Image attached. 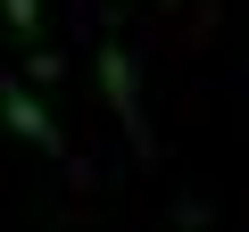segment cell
Wrapping results in <instances>:
<instances>
[{
  "label": "cell",
  "instance_id": "6da1fadb",
  "mask_svg": "<svg viewBox=\"0 0 249 232\" xmlns=\"http://www.w3.org/2000/svg\"><path fill=\"white\" fill-rule=\"evenodd\" d=\"M100 91H108V116L124 125V141L150 158L158 141H150V116H142V75H133V50H124V42H100Z\"/></svg>",
  "mask_w": 249,
  "mask_h": 232
},
{
  "label": "cell",
  "instance_id": "7a4b0ae2",
  "mask_svg": "<svg viewBox=\"0 0 249 232\" xmlns=\"http://www.w3.org/2000/svg\"><path fill=\"white\" fill-rule=\"evenodd\" d=\"M0 116H9V133L34 141L42 158H67V133H58V116L34 99V83H0Z\"/></svg>",
  "mask_w": 249,
  "mask_h": 232
},
{
  "label": "cell",
  "instance_id": "3957f363",
  "mask_svg": "<svg viewBox=\"0 0 249 232\" xmlns=\"http://www.w3.org/2000/svg\"><path fill=\"white\" fill-rule=\"evenodd\" d=\"M0 17H9V33H17L25 50L42 42V0H0Z\"/></svg>",
  "mask_w": 249,
  "mask_h": 232
}]
</instances>
